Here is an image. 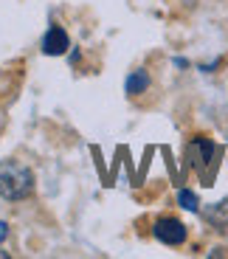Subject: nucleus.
Masks as SVG:
<instances>
[{"label":"nucleus","mask_w":228,"mask_h":259,"mask_svg":"<svg viewBox=\"0 0 228 259\" xmlns=\"http://www.w3.org/2000/svg\"><path fill=\"white\" fill-rule=\"evenodd\" d=\"M34 192V175L26 163L0 161V197L6 200H26Z\"/></svg>","instance_id":"nucleus-1"},{"label":"nucleus","mask_w":228,"mask_h":259,"mask_svg":"<svg viewBox=\"0 0 228 259\" xmlns=\"http://www.w3.org/2000/svg\"><path fill=\"white\" fill-rule=\"evenodd\" d=\"M155 237L166 245H183L186 242V228L175 217H163V220L155 223Z\"/></svg>","instance_id":"nucleus-2"},{"label":"nucleus","mask_w":228,"mask_h":259,"mask_svg":"<svg viewBox=\"0 0 228 259\" xmlns=\"http://www.w3.org/2000/svg\"><path fill=\"white\" fill-rule=\"evenodd\" d=\"M68 48H71V39H68L65 28H59V26L48 28L45 37H42V51H45L48 57H62Z\"/></svg>","instance_id":"nucleus-3"},{"label":"nucleus","mask_w":228,"mask_h":259,"mask_svg":"<svg viewBox=\"0 0 228 259\" xmlns=\"http://www.w3.org/2000/svg\"><path fill=\"white\" fill-rule=\"evenodd\" d=\"M147 88H150V76H147V71L130 73V79H127V93H130V96H138V93H144Z\"/></svg>","instance_id":"nucleus-4"},{"label":"nucleus","mask_w":228,"mask_h":259,"mask_svg":"<svg viewBox=\"0 0 228 259\" xmlns=\"http://www.w3.org/2000/svg\"><path fill=\"white\" fill-rule=\"evenodd\" d=\"M177 200H180L183 208H189V211H197V208H200V203H197L195 192H189V189H180V192H177Z\"/></svg>","instance_id":"nucleus-5"},{"label":"nucleus","mask_w":228,"mask_h":259,"mask_svg":"<svg viewBox=\"0 0 228 259\" xmlns=\"http://www.w3.org/2000/svg\"><path fill=\"white\" fill-rule=\"evenodd\" d=\"M6 237H9V226H6L3 220H0V242L6 240Z\"/></svg>","instance_id":"nucleus-6"}]
</instances>
